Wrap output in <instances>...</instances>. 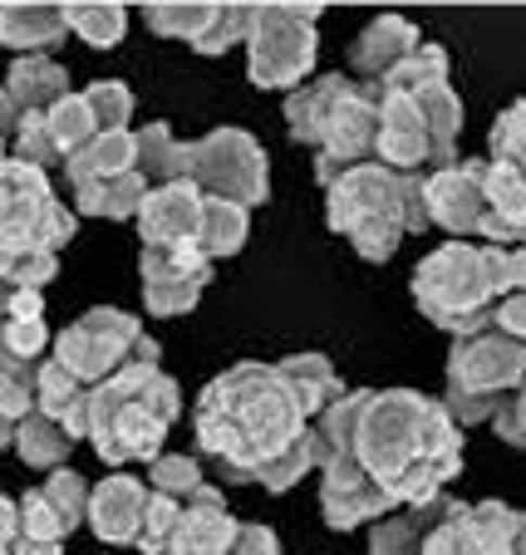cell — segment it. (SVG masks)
I'll use <instances>...</instances> for the list:
<instances>
[{"mask_svg": "<svg viewBox=\"0 0 526 555\" xmlns=\"http://www.w3.org/2000/svg\"><path fill=\"white\" fill-rule=\"evenodd\" d=\"M325 227L355 246L359 261L384 266L403 246V236L428 231L423 217V178L364 163L325 188Z\"/></svg>", "mask_w": 526, "mask_h": 555, "instance_id": "4", "label": "cell"}, {"mask_svg": "<svg viewBox=\"0 0 526 555\" xmlns=\"http://www.w3.org/2000/svg\"><path fill=\"white\" fill-rule=\"evenodd\" d=\"M487 157L492 163H526V99L506 104L492 118V133H487Z\"/></svg>", "mask_w": 526, "mask_h": 555, "instance_id": "42", "label": "cell"}, {"mask_svg": "<svg viewBox=\"0 0 526 555\" xmlns=\"http://www.w3.org/2000/svg\"><path fill=\"white\" fill-rule=\"evenodd\" d=\"M40 492H44V502H50L54 512L64 516V526H69V531L89 526V496H94L89 477H79V472L60 467V472H50V477L40 482Z\"/></svg>", "mask_w": 526, "mask_h": 555, "instance_id": "39", "label": "cell"}, {"mask_svg": "<svg viewBox=\"0 0 526 555\" xmlns=\"http://www.w3.org/2000/svg\"><path fill=\"white\" fill-rule=\"evenodd\" d=\"M492 428H497V438H502V442L526 448V378H522V388H516L512 399L502 403V413L492 418Z\"/></svg>", "mask_w": 526, "mask_h": 555, "instance_id": "46", "label": "cell"}, {"mask_svg": "<svg viewBox=\"0 0 526 555\" xmlns=\"http://www.w3.org/2000/svg\"><path fill=\"white\" fill-rule=\"evenodd\" d=\"M448 85H453V64H448V50H442V44H419V50H413L409 60H403L399 69L389 74V85H384V89L419 99V94H433V89H448Z\"/></svg>", "mask_w": 526, "mask_h": 555, "instance_id": "33", "label": "cell"}, {"mask_svg": "<svg viewBox=\"0 0 526 555\" xmlns=\"http://www.w3.org/2000/svg\"><path fill=\"white\" fill-rule=\"evenodd\" d=\"M188 182L202 197L236 202L252 211L271 197V163L246 128H211L188 143Z\"/></svg>", "mask_w": 526, "mask_h": 555, "instance_id": "10", "label": "cell"}, {"mask_svg": "<svg viewBox=\"0 0 526 555\" xmlns=\"http://www.w3.org/2000/svg\"><path fill=\"white\" fill-rule=\"evenodd\" d=\"M236 526L242 521L227 512L217 487H202L192 502H182L178 521H172L153 545H143L138 555H227Z\"/></svg>", "mask_w": 526, "mask_h": 555, "instance_id": "16", "label": "cell"}, {"mask_svg": "<svg viewBox=\"0 0 526 555\" xmlns=\"http://www.w3.org/2000/svg\"><path fill=\"white\" fill-rule=\"evenodd\" d=\"M202 211H207V197H202L192 182H168V188H153L138 211V242L143 246H197L202 236Z\"/></svg>", "mask_w": 526, "mask_h": 555, "instance_id": "19", "label": "cell"}, {"mask_svg": "<svg viewBox=\"0 0 526 555\" xmlns=\"http://www.w3.org/2000/svg\"><path fill=\"white\" fill-rule=\"evenodd\" d=\"M0 555H11V551H0Z\"/></svg>", "mask_w": 526, "mask_h": 555, "instance_id": "55", "label": "cell"}, {"mask_svg": "<svg viewBox=\"0 0 526 555\" xmlns=\"http://www.w3.org/2000/svg\"><path fill=\"white\" fill-rule=\"evenodd\" d=\"M380 104H384V89L374 85H359L345 94L339 114L330 118V133L316 153V182L330 188L339 182L345 172L364 168V163H380Z\"/></svg>", "mask_w": 526, "mask_h": 555, "instance_id": "12", "label": "cell"}, {"mask_svg": "<svg viewBox=\"0 0 526 555\" xmlns=\"http://www.w3.org/2000/svg\"><path fill=\"white\" fill-rule=\"evenodd\" d=\"M380 163L403 172V178H428L438 168L433 133H428V118H423L419 99L394 94V89H384V104H380Z\"/></svg>", "mask_w": 526, "mask_h": 555, "instance_id": "17", "label": "cell"}, {"mask_svg": "<svg viewBox=\"0 0 526 555\" xmlns=\"http://www.w3.org/2000/svg\"><path fill=\"white\" fill-rule=\"evenodd\" d=\"M423 555H526V512L506 502H458Z\"/></svg>", "mask_w": 526, "mask_h": 555, "instance_id": "11", "label": "cell"}, {"mask_svg": "<svg viewBox=\"0 0 526 555\" xmlns=\"http://www.w3.org/2000/svg\"><path fill=\"white\" fill-rule=\"evenodd\" d=\"M54 349L44 320H0V369H35Z\"/></svg>", "mask_w": 526, "mask_h": 555, "instance_id": "34", "label": "cell"}, {"mask_svg": "<svg viewBox=\"0 0 526 555\" xmlns=\"http://www.w3.org/2000/svg\"><path fill=\"white\" fill-rule=\"evenodd\" d=\"M502 300V251L473 242H448L428 251L413 271V305L442 335H477L492 325Z\"/></svg>", "mask_w": 526, "mask_h": 555, "instance_id": "5", "label": "cell"}, {"mask_svg": "<svg viewBox=\"0 0 526 555\" xmlns=\"http://www.w3.org/2000/svg\"><path fill=\"white\" fill-rule=\"evenodd\" d=\"M197 452L217 482H261V472L310 433V413L291 393L281 364H232L197 399Z\"/></svg>", "mask_w": 526, "mask_h": 555, "instance_id": "1", "label": "cell"}, {"mask_svg": "<svg viewBox=\"0 0 526 555\" xmlns=\"http://www.w3.org/2000/svg\"><path fill=\"white\" fill-rule=\"evenodd\" d=\"M5 157H11V153H5V143H0V163H5Z\"/></svg>", "mask_w": 526, "mask_h": 555, "instance_id": "54", "label": "cell"}, {"mask_svg": "<svg viewBox=\"0 0 526 555\" xmlns=\"http://www.w3.org/2000/svg\"><path fill=\"white\" fill-rule=\"evenodd\" d=\"M89 393H94V388H85L69 369L54 364V359L40 364V413L60 418L79 442H89Z\"/></svg>", "mask_w": 526, "mask_h": 555, "instance_id": "27", "label": "cell"}, {"mask_svg": "<svg viewBox=\"0 0 526 555\" xmlns=\"http://www.w3.org/2000/svg\"><path fill=\"white\" fill-rule=\"evenodd\" d=\"M281 374H285L291 393L300 399V409H306L310 418H320L330 403H339L349 393L325 354H291V359H281Z\"/></svg>", "mask_w": 526, "mask_h": 555, "instance_id": "28", "label": "cell"}, {"mask_svg": "<svg viewBox=\"0 0 526 555\" xmlns=\"http://www.w3.org/2000/svg\"><path fill=\"white\" fill-rule=\"evenodd\" d=\"M453 506V496H438L428 506H403V512L384 516L380 526H369V555H423L428 535L448 521Z\"/></svg>", "mask_w": 526, "mask_h": 555, "instance_id": "24", "label": "cell"}, {"mask_svg": "<svg viewBox=\"0 0 526 555\" xmlns=\"http://www.w3.org/2000/svg\"><path fill=\"white\" fill-rule=\"evenodd\" d=\"M50 359L60 369H69L85 388H99L114 374H124L128 364H163V349L128 310L94 305V310H85L74 325H64L54 335Z\"/></svg>", "mask_w": 526, "mask_h": 555, "instance_id": "7", "label": "cell"}, {"mask_svg": "<svg viewBox=\"0 0 526 555\" xmlns=\"http://www.w3.org/2000/svg\"><path fill=\"white\" fill-rule=\"evenodd\" d=\"M147 178L143 172H124V178H108V182H85V188H74V207L85 211V217H104V221H138L147 202Z\"/></svg>", "mask_w": 526, "mask_h": 555, "instance_id": "30", "label": "cell"}, {"mask_svg": "<svg viewBox=\"0 0 526 555\" xmlns=\"http://www.w3.org/2000/svg\"><path fill=\"white\" fill-rule=\"evenodd\" d=\"M11 300H15V285L0 275V320H5V310H11Z\"/></svg>", "mask_w": 526, "mask_h": 555, "instance_id": "53", "label": "cell"}, {"mask_svg": "<svg viewBox=\"0 0 526 555\" xmlns=\"http://www.w3.org/2000/svg\"><path fill=\"white\" fill-rule=\"evenodd\" d=\"M522 168H526V163H522Z\"/></svg>", "mask_w": 526, "mask_h": 555, "instance_id": "56", "label": "cell"}, {"mask_svg": "<svg viewBox=\"0 0 526 555\" xmlns=\"http://www.w3.org/2000/svg\"><path fill=\"white\" fill-rule=\"evenodd\" d=\"M11 157L15 163H30V168L50 172V168H64L60 147H54V133H50V118L44 114H25L21 128L11 138Z\"/></svg>", "mask_w": 526, "mask_h": 555, "instance_id": "40", "label": "cell"}, {"mask_svg": "<svg viewBox=\"0 0 526 555\" xmlns=\"http://www.w3.org/2000/svg\"><path fill=\"white\" fill-rule=\"evenodd\" d=\"M5 89H11V99L25 108V114H50L60 99L74 94L69 69H64L54 54H25V60H11Z\"/></svg>", "mask_w": 526, "mask_h": 555, "instance_id": "25", "label": "cell"}, {"mask_svg": "<svg viewBox=\"0 0 526 555\" xmlns=\"http://www.w3.org/2000/svg\"><path fill=\"white\" fill-rule=\"evenodd\" d=\"M69 40V21L64 5H0V44L15 50V60L25 54H50Z\"/></svg>", "mask_w": 526, "mask_h": 555, "instance_id": "23", "label": "cell"}, {"mask_svg": "<svg viewBox=\"0 0 526 555\" xmlns=\"http://www.w3.org/2000/svg\"><path fill=\"white\" fill-rule=\"evenodd\" d=\"M21 118H25V108L11 99V89L0 85V143H11L15 128H21Z\"/></svg>", "mask_w": 526, "mask_h": 555, "instance_id": "51", "label": "cell"}, {"mask_svg": "<svg viewBox=\"0 0 526 555\" xmlns=\"http://www.w3.org/2000/svg\"><path fill=\"white\" fill-rule=\"evenodd\" d=\"M21 535H30V541H50V545L69 541V526H64V516L54 512L50 502H44L40 487H30V492L21 496Z\"/></svg>", "mask_w": 526, "mask_h": 555, "instance_id": "43", "label": "cell"}, {"mask_svg": "<svg viewBox=\"0 0 526 555\" xmlns=\"http://www.w3.org/2000/svg\"><path fill=\"white\" fill-rule=\"evenodd\" d=\"M64 21H69V35H79L94 50H114L118 40L128 35V5H64Z\"/></svg>", "mask_w": 526, "mask_h": 555, "instance_id": "35", "label": "cell"}, {"mask_svg": "<svg viewBox=\"0 0 526 555\" xmlns=\"http://www.w3.org/2000/svg\"><path fill=\"white\" fill-rule=\"evenodd\" d=\"M89 108H94V124L99 133H124L133 124V89L124 79H99V85L85 89Z\"/></svg>", "mask_w": 526, "mask_h": 555, "instance_id": "41", "label": "cell"}, {"mask_svg": "<svg viewBox=\"0 0 526 555\" xmlns=\"http://www.w3.org/2000/svg\"><path fill=\"white\" fill-rule=\"evenodd\" d=\"M21 541V496L0 492V551H15Z\"/></svg>", "mask_w": 526, "mask_h": 555, "instance_id": "50", "label": "cell"}, {"mask_svg": "<svg viewBox=\"0 0 526 555\" xmlns=\"http://www.w3.org/2000/svg\"><path fill=\"white\" fill-rule=\"evenodd\" d=\"M138 275H143V305L158 320H178V314L197 310L202 291L211 285V261L197 246H143L138 251Z\"/></svg>", "mask_w": 526, "mask_h": 555, "instance_id": "14", "label": "cell"}, {"mask_svg": "<svg viewBox=\"0 0 526 555\" xmlns=\"http://www.w3.org/2000/svg\"><path fill=\"white\" fill-rule=\"evenodd\" d=\"M143 11V25L163 40H182V44H197L202 35L211 30L221 5H138Z\"/></svg>", "mask_w": 526, "mask_h": 555, "instance_id": "36", "label": "cell"}, {"mask_svg": "<svg viewBox=\"0 0 526 555\" xmlns=\"http://www.w3.org/2000/svg\"><path fill=\"white\" fill-rule=\"evenodd\" d=\"M522 378H526V349L487 325V330H477V335L453 339L442 409L453 413L458 428L492 423L497 413H502V403L522 388Z\"/></svg>", "mask_w": 526, "mask_h": 555, "instance_id": "6", "label": "cell"}, {"mask_svg": "<svg viewBox=\"0 0 526 555\" xmlns=\"http://www.w3.org/2000/svg\"><path fill=\"white\" fill-rule=\"evenodd\" d=\"M306 472H316V442H310V433L295 442V448H285L281 457L261 472V487H266V492H291Z\"/></svg>", "mask_w": 526, "mask_h": 555, "instance_id": "45", "label": "cell"}, {"mask_svg": "<svg viewBox=\"0 0 526 555\" xmlns=\"http://www.w3.org/2000/svg\"><path fill=\"white\" fill-rule=\"evenodd\" d=\"M74 231H79V217L54 197L50 172L5 157L0 163V266L30 251L60 256V246L74 242Z\"/></svg>", "mask_w": 526, "mask_h": 555, "instance_id": "8", "label": "cell"}, {"mask_svg": "<svg viewBox=\"0 0 526 555\" xmlns=\"http://www.w3.org/2000/svg\"><path fill=\"white\" fill-rule=\"evenodd\" d=\"M147 506H153V487L147 477H128V472H114L104 482H94V496H89V526L104 545H138L147 526Z\"/></svg>", "mask_w": 526, "mask_h": 555, "instance_id": "18", "label": "cell"}, {"mask_svg": "<svg viewBox=\"0 0 526 555\" xmlns=\"http://www.w3.org/2000/svg\"><path fill=\"white\" fill-rule=\"evenodd\" d=\"M355 462L399 506H428L463 472V428L442 399L419 388H380L359 413Z\"/></svg>", "mask_w": 526, "mask_h": 555, "instance_id": "2", "label": "cell"}, {"mask_svg": "<svg viewBox=\"0 0 526 555\" xmlns=\"http://www.w3.org/2000/svg\"><path fill=\"white\" fill-rule=\"evenodd\" d=\"M124 172H138V133L124 128V133H99L89 147L64 163V178L69 188H85V182H108V178H124Z\"/></svg>", "mask_w": 526, "mask_h": 555, "instance_id": "26", "label": "cell"}, {"mask_svg": "<svg viewBox=\"0 0 526 555\" xmlns=\"http://www.w3.org/2000/svg\"><path fill=\"white\" fill-rule=\"evenodd\" d=\"M74 448H79V438H74L60 418H50V413H40V409L21 423V433H15V452H21V462L35 467V472H44V477L60 472Z\"/></svg>", "mask_w": 526, "mask_h": 555, "instance_id": "29", "label": "cell"}, {"mask_svg": "<svg viewBox=\"0 0 526 555\" xmlns=\"http://www.w3.org/2000/svg\"><path fill=\"white\" fill-rule=\"evenodd\" d=\"M50 133H54V147H60V157L69 163L79 147H89L99 138V124H94V108H89V99L85 94H69V99H60V104L50 108Z\"/></svg>", "mask_w": 526, "mask_h": 555, "instance_id": "38", "label": "cell"}, {"mask_svg": "<svg viewBox=\"0 0 526 555\" xmlns=\"http://www.w3.org/2000/svg\"><path fill=\"white\" fill-rule=\"evenodd\" d=\"M325 5H252V35H246V79L256 89H285L295 94L310 85L320 35L316 21Z\"/></svg>", "mask_w": 526, "mask_h": 555, "instance_id": "9", "label": "cell"}, {"mask_svg": "<svg viewBox=\"0 0 526 555\" xmlns=\"http://www.w3.org/2000/svg\"><path fill=\"white\" fill-rule=\"evenodd\" d=\"M502 251V295H526V246H497Z\"/></svg>", "mask_w": 526, "mask_h": 555, "instance_id": "49", "label": "cell"}, {"mask_svg": "<svg viewBox=\"0 0 526 555\" xmlns=\"http://www.w3.org/2000/svg\"><path fill=\"white\" fill-rule=\"evenodd\" d=\"M349 89H355L349 74H320V79L300 85L295 94H285V128H291L295 143H306L320 153V143H325V133H330V118L339 114Z\"/></svg>", "mask_w": 526, "mask_h": 555, "instance_id": "22", "label": "cell"}, {"mask_svg": "<svg viewBox=\"0 0 526 555\" xmlns=\"http://www.w3.org/2000/svg\"><path fill=\"white\" fill-rule=\"evenodd\" d=\"M487 246H526V168L487 157V217L477 231Z\"/></svg>", "mask_w": 526, "mask_h": 555, "instance_id": "21", "label": "cell"}, {"mask_svg": "<svg viewBox=\"0 0 526 555\" xmlns=\"http://www.w3.org/2000/svg\"><path fill=\"white\" fill-rule=\"evenodd\" d=\"M147 487L158 496H168V502H192L202 487H211V477L202 472L197 457H188V452H163V457L147 467Z\"/></svg>", "mask_w": 526, "mask_h": 555, "instance_id": "37", "label": "cell"}, {"mask_svg": "<svg viewBox=\"0 0 526 555\" xmlns=\"http://www.w3.org/2000/svg\"><path fill=\"white\" fill-rule=\"evenodd\" d=\"M182 413V388L163 374V364H128L108 384L89 393V442L108 467L163 457L172 423Z\"/></svg>", "mask_w": 526, "mask_h": 555, "instance_id": "3", "label": "cell"}, {"mask_svg": "<svg viewBox=\"0 0 526 555\" xmlns=\"http://www.w3.org/2000/svg\"><path fill=\"white\" fill-rule=\"evenodd\" d=\"M419 44H423V35L413 21H403V15H380V21H369L364 30L355 35V44H349V69L359 74V85L384 89L389 74L399 69Z\"/></svg>", "mask_w": 526, "mask_h": 555, "instance_id": "20", "label": "cell"}, {"mask_svg": "<svg viewBox=\"0 0 526 555\" xmlns=\"http://www.w3.org/2000/svg\"><path fill=\"white\" fill-rule=\"evenodd\" d=\"M138 172L147 178V188L188 182V143H182L168 124L138 128Z\"/></svg>", "mask_w": 526, "mask_h": 555, "instance_id": "31", "label": "cell"}, {"mask_svg": "<svg viewBox=\"0 0 526 555\" xmlns=\"http://www.w3.org/2000/svg\"><path fill=\"white\" fill-rule=\"evenodd\" d=\"M423 217L428 227L448 231L453 242H467L483 231L487 217V157H458L448 168L423 178Z\"/></svg>", "mask_w": 526, "mask_h": 555, "instance_id": "13", "label": "cell"}, {"mask_svg": "<svg viewBox=\"0 0 526 555\" xmlns=\"http://www.w3.org/2000/svg\"><path fill=\"white\" fill-rule=\"evenodd\" d=\"M403 512L399 502H394L384 487H374L359 472L355 452H345V457L325 462L320 467V516H325V526H335V531H355V526H380L384 516Z\"/></svg>", "mask_w": 526, "mask_h": 555, "instance_id": "15", "label": "cell"}, {"mask_svg": "<svg viewBox=\"0 0 526 555\" xmlns=\"http://www.w3.org/2000/svg\"><path fill=\"white\" fill-rule=\"evenodd\" d=\"M11 555H64V545H50V541H30V535H21Z\"/></svg>", "mask_w": 526, "mask_h": 555, "instance_id": "52", "label": "cell"}, {"mask_svg": "<svg viewBox=\"0 0 526 555\" xmlns=\"http://www.w3.org/2000/svg\"><path fill=\"white\" fill-rule=\"evenodd\" d=\"M252 236V211L236 207V202H217L207 197V211H202V236H197V251L207 256L211 266L236 256Z\"/></svg>", "mask_w": 526, "mask_h": 555, "instance_id": "32", "label": "cell"}, {"mask_svg": "<svg viewBox=\"0 0 526 555\" xmlns=\"http://www.w3.org/2000/svg\"><path fill=\"white\" fill-rule=\"evenodd\" d=\"M227 555H281V541H275L271 526H252L242 521L232 535V545H227Z\"/></svg>", "mask_w": 526, "mask_h": 555, "instance_id": "48", "label": "cell"}, {"mask_svg": "<svg viewBox=\"0 0 526 555\" xmlns=\"http://www.w3.org/2000/svg\"><path fill=\"white\" fill-rule=\"evenodd\" d=\"M492 330H497V335H506L512 345L526 349V295H502V300H497Z\"/></svg>", "mask_w": 526, "mask_h": 555, "instance_id": "47", "label": "cell"}, {"mask_svg": "<svg viewBox=\"0 0 526 555\" xmlns=\"http://www.w3.org/2000/svg\"><path fill=\"white\" fill-rule=\"evenodd\" d=\"M246 35H252V5H221L217 21H211V30L202 35L192 50L197 54H227L232 44H242Z\"/></svg>", "mask_w": 526, "mask_h": 555, "instance_id": "44", "label": "cell"}]
</instances>
